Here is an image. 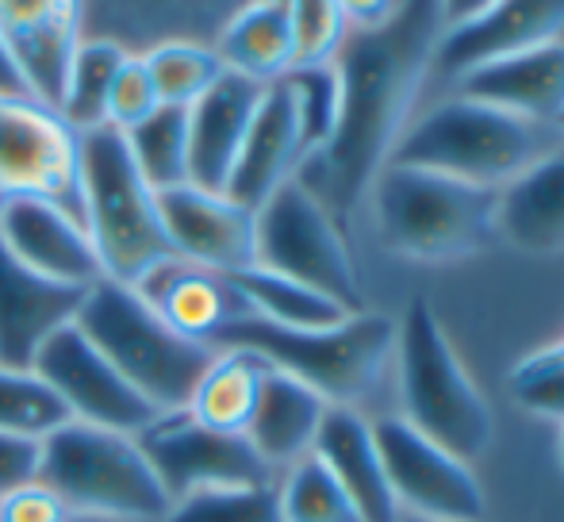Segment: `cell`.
<instances>
[{
	"label": "cell",
	"mask_w": 564,
	"mask_h": 522,
	"mask_svg": "<svg viewBox=\"0 0 564 522\" xmlns=\"http://www.w3.org/2000/svg\"><path fill=\"white\" fill-rule=\"evenodd\" d=\"M442 28L438 0H400L384 23L354 31L341 43L335 58L341 85L335 134L304 157L296 173L300 185L319 196L341 227L354 219L357 204L369 200L372 181L408 131Z\"/></svg>",
	"instance_id": "obj_1"
},
{
	"label": "cell",
	"mask_w": 564,
	"mask_h": 522,
	"mask_svg": "<svg viewBox=\"0 0 564 522\" xmlns=\"http://www.w3.org/2000/svg\"><path fill=\"white\" fill-rule=\"evenodd\" d=\"M77 177H82L85 231L97 247L108 281L134 289L154 265L177 258L165 231L158 188L134 165L123 131L105 123L77 134Z\"/></svg>",
	"instance_id": "obj_2"
},
{
	"label": "cell",
	"mask_w": 564,
	"mask_h": 522,
	"mask_svg": "<svg viewBox=\"0 0 564 522\" xmlns=\"http://www.w3.org/2000/svg\"><path fill=\"white\" fill-rule=\"evenodd\" d=\"M392 358L400 369L403 423L446 446L460 461H480L496 438V415L426 296L411 300L395 323Z\"/></svg>",
	"instance_id": "obj_3"
},
{
	"label": "cell",
	"mask_w": 564,
	"mask_h": 522,
	"mask_svg": "<svg viewBox=\"0 0 564 522\" xmlns=\"http://www.w3.org/2000/svg\"><path fill=\"white\" fill-rule=\"evenodd\" d=\"M369 200L380 242L395 258L446 265L480 254L499 239V188L388 162L372 181Z\"/></svg>",
	"instance_id": "obj_4"
},
{
	"label": "cell",
	"mask_w": 564,
	"mask_h": 522,
	"mask_svg": "<svg viewBox=\"0 0 564 522\" xmlns=\"http://www.w3.org/2000/svg\"><path fill=\"white\" fill-rule=\"evenodd\" d=\"M77 327L158 411H185L216 346L177 335L131 284L97 281L85 292Z\"/></svg>",
	"instance_id": "obj_5"
},
{
	"label": "cell",
	"mask_w": 564,
	"mask_h": 522,
	"mask_svg": "<svg viewBox=\"0 0 564 522\" xmlns=\"http://www.w3.org/2000/svg\"><path fill=\"white\" fill-rule=\"evenodd\" d=\"M219 346L261 354L273 369L304 381L335 407H357L392 361L395 323L377 312H354L335 327L289 330L246 315L219 338Z\"/></svg>",
	"instance_id": "obj_6"
},
{
	"label": "cell",
	"mask_w": 564,
	"mask_h": 522,
	"mask_svg": "<svg viewBox=\"0 0 564 522\" xmlns=\"http://www.w3.org/2000/svg\"><path fill=\"white\" fill-rule=\"evenodd\" d=\"M542 154V123L519 120L480 100L453 97L411 120L388 162L431 170L468 185L503 188Z\"/></svg>",
	"instance_id": "obj_7"
},
{
	"label": "cell",
	"mask_w": 564,
	"mask_h": 522,
	"mask_svg": "<svg viewBox=\"0 0 564 522\" xmlns=\"http://www.w3.org/2000/svg\"><path fill=\"white\" fill-rule=\"evenodd\" d=\"M39 480L51 485L82 515L116 522H162L173 500L165 496L139 434H119L105 426L74 423L43 442Z\"/></svg>",
	"instance_id": "obj_8"
},
{
	"label": "cell",
	"mask_w": 564,
	"mask_h": 522,
	"mask_svg": "<svg viewBox=\"0 0 564 522\" xmlns=\"http://www.w3.org/2000/svg\"><path fill=\"white\" fill-rule=\"evenodd\" d=\"M253 216H258V261L253 265L292 276V281L338 300L346 312H365L361 276H357V261L349 254L346 227L323 208L319 196L307 193L292 177Z\"/></svg>",
	"instance_id": "obj_9"
},
{
	"label": "cell",
	"mask_w": 564,
	"mask_h": 522,
	"mask_svg": "<svg viewBox=\"0 0 564 522\" xmlns=\"http://www.w3.org/2000/svg\"><path fill=\"white\" fill-rule=\"evenodd\" d=\"M372 434H377L388 485H392L400 511L434 522H484L488 496H484L473 465L419 434L400 415L372 423Z\"/></svg>",
	"instance_id": "obj_10"
},
{
	"label": "cell",
	"mask_w": 564,
	"mask_h": 522,
	"mask_svg": "<svg viewBox=\"0 0 564 522\" xmlns=\"http://www.w3.org/2000/svg\"><path fill=\"white\" fill-rule=\"evenodd\" d=\"M139 446L173 503L196 492H212V488H246L276 480V472L261 461L246 434H219L196 423L188 411H162L139 434Z\"/></svg>",
	"instance_id": "obj_11"
},
{
	"label": "cell",
	"mask_w": 564,
	"mask_h": 522,
	"mask_svg": "<svg viewBox=\"0 0 564 522\" xmlns=\"http://www.w3.org/2000/svg\"><path fill=\"white\" fill-rule=\"evenodd\" d=\"M31 369L51 384L74 423L105 426V431H119V434H142L162 415V411L85 338V330L77 327V323L58 330V335L39 350Z\"/></svg>",
	"instance_id": "obj_12"
},
{
	"label": "cell",
	"mask_w": 564,
	"mask_h": 522,
	"mask_svg": "<svg viewBox=\"0 0 564 522\" xmlns=\"http://www.w3.org/2000/svg\"><path fill=\"white\" fill-rule=\"evenodd\" d=\"M51 196L82 216L77 131L54 108L0 93V196Z\"/></svg>",
	"instance_id": "obj_13"
},
{
	"label": "cell",
	"mask_w": 564,
	"mask_h": 522,
	"mask_svg": "<svg viewBox=\"0 0 564 522\" xmlns=\"http://www.w3.org/2000/svg\"><path fill=\"white\" fill-rule=\"evenodd\" d=\"M0 242L23 265L51 276V281L74 284V289H93L97 281H105L85 219L51 196H0Z\"/></svg>",
	"instance_id": "obj_14"
},
{
	"label": "cell",
	"mask_w": 564,
	"mask_h": 522,
	"mask_svg": "<svg viewBox=\"0 0 564 522\" xmlns=\"http://www.w3.org/2000/svg\"><path fill=\"white\" fill-rule=\"evenodd\" d=\"M158 204L177 258L216 273H238L258 261V216L227 193L177 185L158 193Z\"/></svg>",
	"instance_id": "obj_15"
},
{
	"label": "cell",
	"mask_w": 564,
	"mask_h": 522,
	"mask_svg": "<svg viewBox=\"0 0 564 522\" xmlns=\"http://www.w3.org/2000/svg\"><path fill=\"white\" fill-rule=\"evenodd\" d=\"M564 35V0H496L480 15L442 28L431 69L460 77L476 66L557 43Z\"/></svg>",
	"instance_id": "obj_16"
},
{
	"label": "cell",
	"mask_w": 564,
	"mask_h": 522,
	"mask_svg": "<svg viewBox=\"0 0 564 522\" xmlns=\"http://www.w3.org/2000/svg\"><path fill=\"white\" fill-rule=\"evenodd\" d=\"M85 292L35 273L0 242V366H35L39 350L77 323Z\"/></svg>",
	"instance_id": "obj_17"
},
{
	"label": "cell",
	"mask_w": 564,
	"mask_h": 522,
	"mask_svg": "<svg viewBox=\"0 0 564 522\" xmlns=\"http://www.w3.org/2000/svg\"><path fill=\"white\" fill-rule=\"evenodd\" d=\"M85 0H0V35L35 100L58 112L66 66L82 43Z\"/></svg>",
	"instance_id": "obj_18"
},
{
	"label": "cell",
	"mask_w": 564,
	"mask_h": 522,
	"mask_svg": "<svg viewBox=\"0 0 564 522\" xmlns=\"http://www.w3.org/2000/svg\"><path fill=\"white\" fill-rule=\"evenodd\" d=\"M142 300L170 323L177 335L193 338L204 346H219V338L235 327L238 319L250 315L242 292L235 289L230 273L193 265L185 258H170L154 265L139 284H134Z\"/></svg>",
	"instance_id": "obj_19"
},
{
	"label": "cell",
	"mask_w": 564,
	"mask_h": 522,
	"mask_svg": "<svg viewBox=\"0 0 564 522\" xmlns=\"http://www.w3.org/2000/svg\"><path fill=\"white\" fill-rule=\"evenodd\" d=\"M250 0H85L82 35L112 39L142 54L158 43H212L216 31Z\"/></svg>",
	"instance_id": "obj_20"
},
{
	"label": "cell",
	"mask_w": 564,
	"mask_h": 522,
	"mask_svg": "<svg viewBox=\"0 0 564 522\" xmlns=\"http://www.w3.org/2000/svg\"><path fill=\"white\" fill-rule=\"evenodd\" d=\"M304 157L307 146L289 85L284 81L265 85L258 100V112L250 120V131H246V142L238 150V162L230 170L227 196L258 211L276 188L296 177Z\"/></svg>",
	"instance_id": "obj_21"
},
{
	"label": "cell",
	"mask_w": 564,
	"mask_h": 522,
	"mask_svg": "<svg viewBox=\"0 0 564 522\" xmlns=\"http://www.w3.org/2000/svg\"><path fill=\"white\" fill-rule=\"evenodd\" d=\"M265 85L224 74L193 108H188V185L227 193L230 170L246 142L250 120Z\"/></svg>",
	"instance_id": "obj_22"
},
{
	"label": "cell",
	"mask_w": 564,
	"mask_h": 522,
	"mask_svg": "<svg viewBox=\"0 0 564 522\" xmlns=\"http://www.w3.org/2000/svg\"><path fill=\"white\" fill-rule=\"evenodd\" d=\"M457 97L503 108L530 123H557L564 112V43H545L488 62L457 77Z\"/></svg>",
	"instance_id": "obj_23"
},
{
	"label": "cell",
	"mask_w": 564,
	"mask_h": 522,
	"mask_svg": "<svg viewBox=\"0 0 564 522\" xmlns=\"http://www.w3.org/2000/svg\"><path fill=\"white\" fill-rule=\"evenodd\" d=\"M315 457L338 477V485L349 492L365 522H400L403 511L392 496L380 457L372 423L357 407H335L330 403L323 415L319 438H315Z\"/></svg>",
	"instance_id": "obj_24"
},
{
	"label": "cell",
	"mask_w": 564,
	"mask_h": 522,
	"mask_svg": "<svg viewBox=\"0 0 564 522\" xmlns=\"http://www.w3.org/2000/svg\"><path fill=\"white\" fill-rule=\"evenodd\" d=\"M496 231L522 254H564V146L545 150L499 188Z\"/></svg>",
	"instance_id": "obj_25"
},
{
	"label": "cell",
	"mask_w": 564,
	"mask_h": 522,
	"mask_svg": "<svg viewBox=\"0 0 564 522\" xmlns=\"http://www.w3.org/2000/svg\"><path fill=\"white\" fill-rule=\"evenodd\" d=\"M327 407L330 403L315 389H307L304 381L269 366L258 407H253V418L246 426V438H250V446L258 449V457L269 469L281 472L315 449Z\"/></svg>",
	"instance_id": "obj_26"
},
{
	"label": "cell",
	"mask_w": 564,
	"mask_h": 522,
	"mask_svg": "<svg viewBox=\"0 0 564 522\" xmlns=\"http://www.w3.org/2000/svg\"><path fill=\"white\" fill-rule=\"evenodd\" d=\"M227 74L273 85L296 69V28L284 0H250L212 39Z\"/></svg>",
	"instance_id": "obj_27"
},
{
	"label": "cell",
	"mask_w": 564,
	"mask_h": 522,
	"mask_svg": "<svg viewBox=\"0 0 564 522\" xmlns=\"http://www.w3.org/2000/svg\"><path fill=\"white\" fill-rule=\"evenodd\" d=\"M269 361L242 346H219L212 366L188 395V415L219 434H246L265 384Z\"/></svg>",
	"instance_id": "obj_28"
},
{
	"label": "cell",
	"mask_w": 564,
	"mask_h": 522,
	"mask_svg": "<svg viewBox=\"0 0 564 522\" xmlns=\"http://www.w3.org/2000/svg\"><path fill=\"white\" fill-rule=\"evenodd\" d=\"M230 281L242 292L253 319H265L273 327L315 330V327H335L346 315H354L338 300L323 296V292L307 289V284L292 281V276L273 273V269H261V265L238 269V273H230Z\"/></svg>",
	"instance_id": "obj_29"
},
{
	"label": "cell",
	"mask_w": 564,
	"mask_h": 522,
	"mask_svg": "<svg viewBox=\"0 0 564 522\" xmlns=\"http://www.w3.org/2000/svg\"><path fill=\"white\" fill-rule=\"evenodd\" d=\"M127 54L131 51H123L112 39L82 35L74 58L66 66V85H62L58 100V116L77 134L108 123V93H112V81Z\"/></svg>",
	"instance_id": "obj_30"
},
{
	"label": "cell",
	"mask_w": 564,
	"mask_h": 522,
	"mask_svg": "<svg viewBox=\"0 0 564 522\" xmlns=\"http://www.w3.org/2000/svg\"><path fill=\"white\" fill-rule=\"evenodd\" d=\"M276 503L284 522H365L338 477L315 454L276 472Z\"/></svg>",
	"instance_id": "obj_31"
},
{
	"label": "cell",
	"mask_w": 564,
	"mask_h": 522,
	"mask_svg": "<svg viewBox=\"0 0 564 522\" xmlns=\"http://www.w3.org/2000/svg\"><path fill=\"white\" fill-rule=\"evenodd\" d=\"M123 139L134 165L158 193L188 185V108L162 105L139 128L123 131Z\"/></svg>",
	"instance_id": "obj_32"
},
{
	"label": "cell",
	"mask_w": 564,
	"mask_h": 522,
	"mask_svg": "<svg viewBox=\"0 0 564 522\" xmlns=\"http://www.w3.org/2000/svg\"><path fill=\"white\" fill-rule=\"evenodd\" d=\"M142 62H147V69H150L158 100L173 108H193L196 100L227 74L216 46L185 43V39L150 46V51H142Z\"/></svg>",
	"instance_id": "obj_33"
},
{
	"label": "cell",
	"mask_w": 564,
	"mask_h": 522,
	"mask_svg": "<svg viewBox=\"0 0 564 522\" xmlns=\"http://www.w3.org/2000/svg\"><path fill=\"white\" fill-rule=\"evenodd\" d=\"M69 423V411L35 369L0 366V431L46 442Z\"/></svg>",
	"instance_id": "obj_34"
},
{
	"label": "cell",
	"mask_w": 564,
	"mask_h": 522,
	"mask_svg": "<svg viewBox=\"0 0 564 522\" xmlns=\"http://www.w3.org/2000/svg\"><path fill=\"white\" fill-rule=\"evenodd\" d=\"M292 93V105L300 116V131H304L307 157L323 150L335 134L338 108H341V85L335 62H319V66H296L281 77Z\"/></svg>",
	"instance_id": "obj_35"
},
{
	"label": "cell",
	"mask_w": 564,
	"mask_h": 522,
	"mask_svg": "<svg viewBox=\"0 0 564 522\" xmlns=\"http://www.w3.org/2000/svg\"><path fill=\"white\" fill-rule=\"evenodd\" d=\"M162 522H284L273 485L212 488V492L185 496L170 508Z\"/></svg>",
	"instance_id": "obj_36"
},
{
	"label": "cell",
	"mask_w": 564,
	"mask_h": 522,
	"mask_svg": "<svg viewBox=\"0 0 564 522\" xmlns=\"http://www.w3.org/2000/svg\"><path fill=\"white\" fill-rule=\"evenodd\" d=\"M507 392L522 411L564 423V350L557 342L522 354L507 373Z\"/></svg>",
	"instance_id": "obj_37"
},
{
	"label": "cell",
	"mask_w": 564,
	"mask_h": 522,
	"mask_svg": "<svg viewBox=\"0 0 564 522\" xmlns=\"http://www.w3.org/2000/svg\"><path fill=\"white\" fill-rule=\"evenodd\" d=\"M296 28V66H319L335 62L349 35L338 0H284Z\"/></svg>",
	"instance_id": "obj_38"
},
{
	"label": "cell",
	"mask_w": 564,
	"mask_h": 522,
	"mask_svg": "<svg viewBox=\"0 0 564 522\" xmlns=\"http://www.w3.org/2000/svg\"><path fill=\"white\" fill-rule=\"evenodd\" d=\"M158 108H162V100H158V89L150 81L147 62H142V54H127L112 81V93H108V128L131 131L147 116H154Z\"/></svg>",
	"instance_id": "obj_39"
},
{
	"label": "cell",
	"mask_w": 564,
	"mask_h": 522,
	"mask_svg": "<svg viewBox=\"0 0 564 522\" xmlns=\"http://www.w3.org/2000/svg\"><path fill=\"white\" fill-rule=\"evenodd\" d=\"M39 469H43V442L0 431V496L39 480Z\"/></svg>",
	"instance_id": "obj_40"
},
{
	"label": "cell",
	"mask_w": 564,
	"mask_h": 522,
	"mask_svg": "<svg viewBox=\"0 0 564 522\" xmlns=\"http://www.w3.org/2000/svg\"><path fill=\"white\" fill-rule=\"evenodd\" d=\"M341 15L354 31H369L377 23H384L388 15L400 8V0H338Z\"/></svg>",
	"instance_id": "obj_41"
},
{
	"label": "cell",
	"mask_w": 564,
	"mask_h": 522,
	"mask_svg": "<svg viewBox=\"0 0 564 522\" xmlns=\"http://www.w3.org/2000/svg\"><path fill=\"white\" fill-rule=\"evenodd\" d=\"M0 93H4V97H31V100H35V93H31V85L23 81L20 66H15L12 51H8L4 35H0ZM39 105H43V100H39Z\"/></svg>",
	"instance_id": "obj_42"
},
{
	"label": "cell",
	"mask_w": 564,
	"mask_h": 522,
	"mask_svg": "<svg viewBox=\"0 0 564 522\" xmlns=\"http://www.w3.org/2000/svg\"><path fill=\"white\" fill-rule=\"evenodd\" d=\"M491 4H496V0H438L442 23H446V28H453V23L473 20V15H480L484 8H491Z\"/></svg>",
	"instance_id": "obj_43"
},
{
	"label": "cell",
	"mask_w": 564,
	"mask_h": 522,
	"mask_svg": "<svg viewBox=\"0 0 564 522\" xmlns=\"http://www.w3.org/2000/svg\"><path fill=\"white\" fill-rule=\"evenodd\" d=\"M74 522H116V519H97V515H82V511H77Z\"/></svg>",
	"instance_id": "obj_44"
},
{
	"label": "cell",
	"mask_w": 564,
	"mask_h": 522,
	"mask_svg": "<svg viewBox=\"0 0 564 522\" xmlns=\"http://www.w3.org/2000/svg\"><path fill=\"white\" fill-rule=\"evenodd\" d=\"M557 457H561V469H564V423H561V442H557Z\"/></svg>",
	"instance_id": "obj_45"
},
{
	"label": "cell",
	"mask_w": 564,
	"mask_h": 522,
	"mask_svg": "<svg viewBox=\"0 0 564 522\" xmlns=\"http://www.w3.org/2000/svg\"><path fill=\"white\" fill-rule=\"evenodd\" d=\"M400 522H434V519H415V515H408V519H400Z\"/></svg>",
	"instance_id": "obj_46"
},
{
	"label": "cell",
	"mask_w": 564,
	"mask_h": 522,
	"mask_svg": "<svg viewBox=\"0 0 564 522\" xmlns=\"http://www.w3.org/2000/svg\"><path fill=\"white\" fill-rule=\"evenodd\" d=\"M557 346H561V350H564V335H561V338H557Z\"/></svg>",
	"instance_id": "obj_47"
},
{
	"label": "cell",
	"mask_w": 564,
	"mask_h": 522,
	"mask_svg": "<svg viewBox=\"0 0 564 522\" xmlns=\"http://www.w3.org/2000/svg\"><path fill=\"white\" fill-rule=\"evenodd\" d=\"M557 123H561V128H564V112H561V120H557Z\"/></svg>",
	"instance_id": "obj_48"
}]
</instances>
